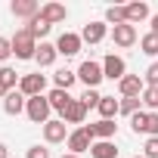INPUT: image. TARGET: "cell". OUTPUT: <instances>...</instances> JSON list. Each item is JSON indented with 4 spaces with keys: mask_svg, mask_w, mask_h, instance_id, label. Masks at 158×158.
Segmentation results:
<instances>
[{
    "mask_svg": "<svg viewBox=\"0 0 158 158\" xmlns=\"http://www.w3.org/2000/svg\"><path fill=\"white\" fill-rule=\"evenodd\" d=\"M10 40H13V56H16V59L28 62V59H34V56H37V40L28 34V28H19Z\"/></svg>",
    "mask_w": 158,
    "mask_h": 158,
    "instance_id": "obj_1",
    "label": "cell"
},
{
    "mask_svg": "<svg viewBox=\"0 0 158 158\" xmlns=\"http://www.w3.org/2000/svg\"><path fill=\"white\" fill-rule=\"evenodd\" d=\"M77 81H81L87 90H96V87L106 81V74H102V62H93V59L81 62V65H77Z\"/></svg>",
    "mask_w": 158,
    "mask_h": 158,
    "instance_id": "obj_2",
    "label": "cell"
},
{
    "mask_svg": "<svg viewBox=\"0 0 158 158\" xmlns=\"http://www.w3.org/2000/svg\"><path fill=\"white\" fill-rule=\"evenodd\" d=\"M50 112H53V106H50L47 93H44V96H31V99H28V106H25L28 121H31V124H40V127L50 121Z\"/></svg>",
    "mask_w": 158,
    "mask_h": 158,
    "instance_id": "obj_3",
    "label": "cell"
},
{
    "mask_svg": "<svg viewBox=\"0 0 158 158\" xmlns=\"http://www.w3.org/2000/svg\"><path fill=\"white\" fill-rule=\"evenodd\" d=\"M44 90H47V74H40V71L22 74V81H19V93H25V96L31 99V96H44Z\"/></svg>",
    "mask_w": 158,
    "mask_h": 158,
    "instance_id": "obj_4",
    "label": "cell"
},
{
    "mask_svg": "<svg viewBox=\"0 0 158 158\" xmlns=\"http://www.w3.org/2000/svg\"><path fill=\"white\" fill-rule=\"evenodd\" d=\"M81 47H84V40H81V34H74V31H62V34L56 37V50H59V56H65V59L77 56Z\"/></svg>",
    "mask_w": 158,
    "mask_h": 158,
    "instance_id": "obj_5",
    "label": "cell"
},
{
    "mask_svg": "<svg viewBox=\"0 0 158 158\" xmlns=\"http://www.w3.org/2000/svg\"><path fill=\"white\" fill-rule=\"evenodd\" d=\"M65 143H68V152H71V155H81V152H90V146H93L96 139L87 133V127H74Z\"/></svg>",
    "mask_w": 158,
    "mask_h": 158,
    "instance_id": "obj_6",
    "label": "cell"
},
{
    "mask_svg": "<svg viewBox=\"0 0 158 158\" xmlns=\"http://www.w3.org/2000/svg\"><path fill=\"white\" fill-rule=\"evenodd\" d=\"M136 40H139V34H136V25L124 22V25H115V28H112V44H115V47L127 50V47H133Z\"/></svg>",
    "mask_w": 158,
    "mask_h": 158,
    "instance_id": "obj_7",
    "label": "cell"
},
{
    "mask_svg": "<svg viewBox=\"0 0 158 158\" xmlns=\"http://www.w3.org/2000/svg\"><path fill=\"white\" fill-rule=\"evenodd\" d=\"M68 124L62 121V118H50L47 124H44V139L50 143V146H56V143H65L68 139Z\"/></svg>",
    "mask_w": 158,
    "mask_h": 158,
    "instance_id": "obj_8",
    "label": "cell"
},
{
    "mask_svg": "<svg viewBox=\"0 0 158 158\" xmlns=\"http://www.w3.org/2000/svg\"><path fill=\"white\" fill-rule=\"evenodd\" d=\"M102 74L109 77V81H121V77L127 74V62H124V56L109 53V56L102 59Z\"/></svg>",
    "mask_w": 158,
    "mask_h": 158,
    "instance_id": "obj_9",
    "label": "cell"
},
{
    "mask_svg": "<svg viewBox=\"0 0 158 158\" xmlns=\"http://www.w3.org/2000/svg\"><path fill=\"white\" fill-rule=\"evenodd\" d=\"M106 34H109L106 19H102V22H87V25H84V31H81V40L93 47V44H102V40H106Z\"/></svg>",
    "mask_w": 158,
    "mask_h": 158,
    "instance_id": "obj_10",
    "label": "cell"
},
{
    "mask_svg": "<svg viewBox=\"0 0 158 158\" xmlns=\"http://www.w3.org/2000/svg\"><path fill=\"white\" fill-rule=\"evenodd\" d=\"M10 13H13L16 19L31 22L34 16H40V6H37V0H13V3H10Z\"/></svg>",
    "mask_w": 158,
    "mask_h": 158,
    "instance_id": "obj_11",
    "label": "cell"
},
{
    "mask_svg": "<svg viewBox=\"0 0 158 158\" xmlns=\"http://www.w3.org/2000/svg\"><path fill=\"white\" fill-rule=\"evenodd\" d=\"M143 90H146V81L139 74H124L118 81V93L121 96H143Z\"/></svg>",
    "mask_w": 158,
    "mask_h": 158,
    "instance_id": "obj_12",
    "label": "cell"
},
{
    "mask_svg": "<svg viewBox=\"0 0 158 158\" xmlns=\"http://www.w3.org/2000/svg\"><path fill=\"white\" fill-rule=\"evenodd\" d=\"M25 106H28V96H25V93H19V90H10V93L3 96V112H6L10 118L22 115V112H25Z\"/></svg>",
    "mask_w": 158,
    "mask_h": 158,
    "instance_id": "obj_13",
    "label": "cell"
},
{
    "mask_svg": "<svg viewBox=\"0 0 158 158\" xmlns=\"http://www.w3.org/2000/svg\"><path fill=\"white\" fill-rule=\"evenodd\" d=\"M84 127H87V133L93 139H115V133H118V124L115 121H106V118H99L96 124H84Z\"/></svg>",
    "mask_w": 158,
    "mask_h": 158,
    "instance_id": "obj_14",
    "label": "cell"
},
{
    "mask_svg": "<svg viewBox=\"0 0 158 158\" xmlns=\"http://www.w3.org/2000/svg\"><path fill=\"white\" fill-rule=\"evenodd\" d=\"M40 19L50 22V25H59V22L68 19V10H65L62 3H44V6H40Z\"/></svg>",
    "mask_w": 158,
    "mask_h": 158,
    "instance_id": "obj_15",
    "label": "cell"
},
{
    "mask_svg": "<svg viewBox=\"0 0 158 158\" xmlns=\"http://www.w3.org/2000/svg\"><path fill=\"white\" fill-rule=\"evenodd\" d=\"M65 124H84V118H87V106L81 102V99H71V106L59 115Z\"/></svg>",
    "mask_w": 158,
    "mask_h": 158,
    "instance_id": "obj_16",
    "label": "cell"
},
{
    "mask_svg": "<svg viewBox=\"0 0 158 158\" xmlns=\"http://www.w3.org/2000/svg\"><path fill=\"white\" fill-rule=\"evenodd\" d=\"M59 59V50H56V44H37V56H34V62L40 65V68H50L53 62Z\"/></svg>",
    "mask_w": 158,
    "mask_h": 158,
    "instance_id": "obj_17",
    "label": "cell"
},
{
    "mask_svg": "<svg viewBox=\"0 0 158 158\" xmlns=\"http://www.w3.org/2000/svg\"><path fill=\"white\" fill-rule=\"evenodd\" d=\"M96 112H99V118L115 121V118H118V112H121V99H115V96H102V99H99V106H96Z\"/></svg>",
    "mask_w": 158,
    "mask_h": 158,
    "instance_id": "obj_18",
    "label": "cell"
},
{
    "mask_svg": "<svg viewBox=\"0 0 158 158\" xmlns=\"http://www.w3.org/2000/svg\"><path fill=\"white\" fill-rule=\"evenodd\" d=\"M90 158H118L115 139H96V143L90 146Z\"/></svg>",
    "mask_w": 158,
    "mask_h": 158,
    "instance_id": "obj_19",
    "label": "cell"
},
{
    "mask_svg": "<svg viewBox=\"0 0 158 158\" xmlns=\"http://www.w3.org/2000/svg\"><path fill=\"white\" fill-rule=\"evenodd\" d=\"M124 10H127V22H130V25L152 19V13H149V3H143V0H136V3H127Z\"/></svg>",
    "mask_w": 158,
    "mask_h": 158,
    "instance_id": "obj_20",
    "label": "cell"
},
{
    "mask_svg": "<svg viewBox=\"0 0 158 158\" xmlns=\"http://www.w3.org/2000/svg\"><path fill=\"white\" fill-rule=\"evenodd\" d=\"M47 99H50V106H53V112H59V115H62V112H65V109L71 106V99H74V96H71L68 90H56V87H53V90L47 93Z\"/></svg>",
    "mask_w": 158,
    "mask_h": 158,
    "instance_id": "obj_21",
    "label": "cell"
},
{
    "mask_svg": "<svg viewBox=\"0 0 158 158\" xmlns=\"http://www.w3.org/2000/svg\"><path fill=\"white\" fill-rule=\"evenodd\" d=\"M74 81H77V71H71V68H59V71L53 74V87H56V90H71Z\"/></svg>",
    "mask_w": 158,
    "mask_h": 158,
    "instance_id": "obj_22",
    "label": "cell"
},
{
    "mask_svg": "<svg viewBox=\"0 0 158 158\" xmlns=\"http://www.w3.org/2000/svg\"><path fill=\"white\" fill-rule=\"evenodd\" d=\"M25 28H28V34H31L34 40H40V44H44V37L50 34V28H53V25H50V22H44L40 16H34L31 22H25Z\"/></svg>",
    "mask_w": 158,
    "mask_h": 158,
    "instance_id": "obj_23",
    "label": "cell"
},
{
    "mask_svg": "<svg viewBox=\"0 0 158 158\" xmlns=\"http://www.w3.org/2000/svg\"><path fill=\"white\" fill-rule=\"evenodd\" d=\"M136 112H143V99H139V96H121V112H118V115L133 118Z\"/></svg>",
    "mask_w": 158,
    "mask_h": 158,
    "instance_id": "obj_24",
    "label": "cell"
},
{
    "mask_svg": "<svg viewBox=\"0 0 158 158\" xmlns=\"http://www.w3.org/2000/svg\"><path fill=\"white\" fill-rule=\"evenodd\" d=\"M0 81H3L6 90H19V81H22V74H16V68H6V65H0Z\"/></svg>",
    "mask_w": 158,
    "mask_h": 158,
    "instance_id": "obj_25",
    "label": "cell"
},
{
    "mask_svg": "<svg viewBox=\"0 0 158 158\" xmlns=\"http://www.w3.org/2000/svg\"><path fill=\"white\" fill-rule=\"evenodd\" d=\"M124 22H127V10L124 6H109L106 10V25L115 28V25H124Z\"/></svg>",
    "mask_w": 158,
    "mask_h": 158,
    "instance_id": "obj_26",
    "label": "cell"
},
{
    "mask_svg": "<svg viewBox=\"0 0 158 158\" xmlns=\"http://www.w3.org/2000/svg\"><path fill=\"white\" fill-rule=\"evenodd\" d=\"M139 50H143L146 56H158V34H152V31L143 34V37H139Z\"/></svg>",
    "mask_w": 158,
    "mask_h": 158,
    "instance_id": "obj_27",
    "label": "cell"
},
{
    "mask_svg": "<svg viewBox=\"0 0 158 158\" xmlns=\"http://www.w3.org/2000/svg\"><path fill=\"white\" fill-rule=\"evenodd\" d=\"M139 99H143V106H146V112H158V87H146Z\"/></svg>",
    "mask_w": 158,
    "mask_h": 158,
    "instance_id": "obj_28",
    "label": "cell"
},
{
    "mask_svg": "<svg viewBox=\"0 0 158 158\" xmlns=\"http://www.w3.org/2000/svg\"><path fill=\"white\" fill-rule=\"evenodd\" d=\"M146 121H149V112L143 109V112H136V115L130 118V130H133V133H146Z\"/></svg>",
    "mask_w": 158,
    "mask_h": 158,
    "instance_id": "obj_29",
    "label": "cell"
},
{
    "mask_svg": "<svg viewBox=\"0 0 158 158\" xmlns=\"http://www.w3.org/2000/svg\"><path fill=\"white\" fill-rule=\"evenodd\" d=\"M99 99H102V93H99V90H84V96H81V102L87 106V112H90V109H96V106H99Z\"/></svg>",
    "mask_w": 158,
    "mask_h": 158,
    "instance_id": "obj_30",
    "label": "cell"
},
{
    "mask_svg": "<svg viewBox=\"0 0 158 158\" xmlns=\"http://www.w3.org/2000/svg\"><path fill=\"white\" fill-rule=\"evenodd\" d=\"M143 81H146V87H158V62H152V65L146 68Z\"/></svg>",
    "mask_w": 158,
    "mask_h": 158,
    "instance_id": "obj_31",
    "label": "cell"
},
{
    "mask_svg": "<svg viewBox=\"0 0 158 158\" xmlns=\"http://www.w3.org/2000/svg\"><path fill=\"white\" fill-rule=\"evenodd\" d=\"M143 155H146V158H158V136H149V139H146Z\"/></svg>",
    "mask_w": 158,
    "mask_h": 158,
    "instance_id": "obj_32",
    "label": "cell"
},
{
    "mask_svg": "<svg viewBox=\"0 0 158 158\" xmlns=\"http://www.w3.org/2000/svg\"><path fill=\"white\" fill-rule=\"evenodd\" d=\"M146 136H158V112H149V121H146Z\"/></svg>",
    "mask_w": 158,
    "mask_h": 158,
    "instance_id": "obj_33",
    "label": "cell"
},
{
    "mask_svg": "<svg viewBox=\"0 0 158 158\" xmlns=\"http://www.w3.org/2000/svg\"><path fill=\"white\" fill-rule=\"evenodd\" d=\"M13 56V40L10 37H0V62H6Z\"/></svg>",
    "mask_w": 158,
    "mask_h": 158,
    "instance_id": "obj_34",
    "label": "cell"
},
{
    "mask_svg": "<svg viewBox=\"0 0 158 158\" xmlns=\"http://www.w3.org/2000/svg\"><path fill=\"white\" fill-rule=\"evenodd\" d=\"M25 158H50V149H44V146H31V149L25 152Z\"/></svg>",
    "mask_w": 158,
    "mask_h": 158,
    "instance_id": "obj_35",
    "label": "cell"
},
{
    "mask_svg": "<svg viewBox=\"0 0 158 158\" xmlns=\"http://www.w3.org/2000/svg\"><path fill=\"white\" fill-rule=\"evenodd\" d=\"M0 158H10V146L6 143H0Z\"/></svg>",
    "mask_w": 158,
    "mask_h": 158,
    "instance_id": "obj_36",
    "label": "cell"
},
{
    "mask_svg": "<svg viewBox=\"0 0 158 158\" xmlns=\"http://www.w3.org/2000/svg\"><path fill=\"white\" fill-rule=\"evenodd\" d=\"M149 22H152V34H158V13H155V16H152Z\"/></svg>",
    "mask_w": 158,
    "mask_h": 158,
    "instance_id": "obj_37",
    "label": "cell"
},
{
    "mask_svg": "<svg viewBox=\"0 0 158 158\" xmlns=\"http://www.w3.org/2000/svg\"><path fill=\"white\" fill-rule=\"evenodd\" d=\"M6 93H10V90H6V87H3V81H0V99H3V96H6Z\"/></svg>",
    "mask_w": 158,
    "mask_h": 158,
    "instance_id": "obj_38",
    "label": "cell"
},
{
    "mask_svg": "<svg viewBox=\"0 0 158 158\" xmlns=\"http://www.w3.org/2000/svg\"><path fill=\"white\" fill-rule=\"evenodd\" d=\"M62 158H81V155H71V152H68V155H62Z\"/></svg>",
    "mask_w": 158,
    "mask_h": 158,
    "instance_id": "obj_39",
    "label": "cell"
},
{
    "mask_svg": "<svg viewBox=\"0 0 158 158\" xmlns=\"http://www.w3.org/2000/svg\"><path fill=\"white\" fill-rule=\"evenodd\" d=\"M133 158H146V155H133Z\"/></svg>",
    "mask_w": 158,
    "mask_h": 158,
    "instance_id": "obj_40",
    "label": "cell"
}]
</instances>
